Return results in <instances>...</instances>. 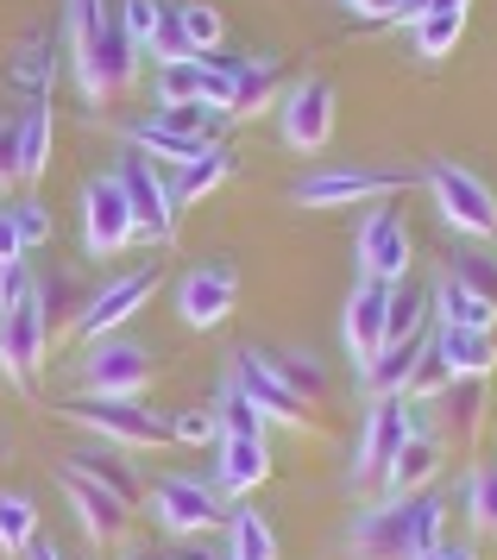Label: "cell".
Returning <instances> with one entry per match:
<instances>
[{
	"instance_id": "obj_44",
	"label": "cell",
	"mask_w": 497,
	"mask_h": 560,
	"mask_svg": "<svg viewBox=\"0 0 497 560\" xmlns=\"http://www.w3.org/2000/svg\"><path fill=\"white\" fill-rule=\"evenodd\" d=\"M7 214H13V228H20L25 253H32V246H45V240H50V214H45V202H38V196H20V202L7 208Z\"/></svg>"
},
{
	"instance_id": "obj_51",
	"label": "cell",
	"mask_w": 497,
	"mask_h": 560,
	"mask_svg": "<svg viewBox=\"0 0 497 560\" xmlns=\"http://www.w3.org/2000/svg\"><path fill=\"white\" fill-rule=\"evenodd\" d=\"M448 7H466V0H409V13H403V26H409V20H423V13H448Z\"/></svg>"
},
{
	"instance_id": "obj_24",
	"label": "cell",
	"mask_w": 497,
	"mask_h": 560,
	"mask_svg": "<svg viewBox=\"0 0 497 560\" xmlns=\"http://www.w3.org/2000/svg\"><path fill=\"white\" fill-rule=\"evenodd\" d=\"M428 308L441 315V328H473V334H492V328H497V303L473 296L466 283H453V278H441V283H435V296H428Z\"/></svg>"
},
{
	"instance_id": "obj_17",
	"label": "cell",
	"mask_w": 497,
	"mask_h": 560,
	"mask_svg": "<svg viewBox=\"0 0 497 560\" xmlns=\"http://www.w3.org/2000/svg\"><path fill=\"white\" fill-rule=\"evenodd\" d=\"M384 315H391V283H352L347 296V353H352V372H366L384 347H391V334H384Z\"/></svg>"
},
{
	"instance_id": "obj_3",
	"label": "cell",
	"mask_w": 497,
	"mask_h": 560,
	"mask_svg": "<svg viewBox=\"0 0 497 560\" xmlns=\"http://www.w3.org/2000/svg\"><path fill=\"white\" fill-rule=\"evenodd\" d=\"M45 353H50V334H45V308H38V283H32V290H20L13 303L0 308V372H7V384L20 397L38 390Z\"/></svg>"
},
{
	"instance_id": "obj_14",
	"label": "cell",
	"mask_w": 497,
	"mask_h": 560,
	"mask_svg": "<svg viewBox=\"0 0 497 560\" xmlns=\"http://www.w3.org/2000/svg\"><path fill=\"white\" fill-rule=\"evenodd\" d=\"M233 384L246 390V404L258 409L265 422H284V429H302V422H309V404H302L297 390H290V384L265 365V353H258V347L233 353Z\"/></svg>"
},
{
	"instance_id": "obj_13",
	"label": "cell",
	"mask_w": 497,
	"mask_h": 560,
	"mask_svg": "<svg viewBox=\"0 0 497 560\" xmlns=\"http://www.w3.org/2000/svg\"><path fill=\"white\" fill-rule=\"evenodd\" d=\"M409 404V397H403ZM441 479V434L423 422V404H409V434H403L397 459L384 466V491L391 498H416V491H428V485Z\"/></svg>"
},
{
	"instance_id": "obj_8",
	"label": "cell",
	"mask_w": 497,
	"mask_h": 560,
	"mask_svg": "<svg viewBox=\"0 0 497 560\" xmlns=\"http://www.w3.org/2000/svg\"><path fill=\"white\" fill-rule=\"evenodd\" d=\"M139 240V221H132V202H126L120 177H89L82 183V246L95 258H114Z\"/></svg>"
},
{
	"instance_id": "obj_50",
	"label": "cell",
	"mask_w": 497,
	"mask_h": 560,
	"mask_svg": "<svg viewBox=\"0 0 497 560\" xmlns=\"http://www.w3.org/2000/svg\"><path fill=\"white\" fill-rule=\"evenodd\" d=\"M25 258V240H20V228H13V214L0 208V265H20Z\"/></svg>"
},
{
	"instance_id": "obj_7",
	"label": "cell",
	"mask_w": 497,
	"mask_h": 560,
	"mask_svg": "<svg viewBox=\"0 0 497 560\" xmlns=\"http://www.w3.org/2000/svg\"><path fill=\"white\" fill-rule=\"evenodd\" d=\"M416 265V240L397 221V208H372L359 221V240H352V271L366 283H403Z\"/></svg>"
},
{
	"instance_id": "obj_2",
	"label": "cell",
	"mask_w": 497,
	"mask_h": 560,
	"mask_svg": "<svg viewBox=\"0 0 497 560\" xmlns=\"http://www.w3.org/2000/svg\"><path fill=\"white\" fill-rule=\"evenodd\" d=\"M70 57H76V77H82V95H89V102H107V95H126V89H132L139 57H146V51L126 38L120 13H107V7H101V20L70 45Z\"/></svg>"
},
{
	"instance_id": "obj_31",
	"label": "cell",
	"mask_w": 497,
	"mask_h": 560,
	"mask_svg": "<svg viewBox=\"0 0 497 560\" xmlns=\"http://www.w3.org/2000/svg\"><path fill=\"white\" fill-rule=\"evenodd\" d=\"M38 308H45V334L50 340H63V334H76V322H82V290H76V278H63V271H57V278H45L38 283Z\"/></svg>"
},
{
	"instance_id": "obj_33",
	"label": "cell",
	"mask_w": 497,
	"mask_h": 560,
	"mask_svg": "<svg viewBox=\"0 0 497 560\" xmlns=\"http://www.w3.org/2000/svg\"><path fill=\"white\" fill-rule=\"evenodd\" d=\"M435 404L448 409V429H460V441H473L485 429V378H453Z\"/></svg>"
},
{
	"instance_id": "obj_47",
	"label": "cell",
	"mask_w": 497,
	"mask_h": 560,
	"mask_svg": "<svg viewBox=\"0 0 497 560\" xmlns=\"http://www.w3.org/2000/svg\"><path fill=\"white\" fill-rule=\"evenodd\" d=\"M20 183V120H0V189Z\"/></svg>"
},
{
	"instance_id": "obj_36",
	"label": "cell",
	"mask_w": 497,
	"mask_h": 560,
	"mask_svg": "<svg viewBox=\"0 0 497 560\" xmlns=\"http://www.w3.org/2000/svg\"><path fill=\"white\" fill-rule=\"evenodd\" d=\"M423 315H428V296H423V290H416L409 278L391 283V315H384V334H391V347L416 340V334H423Z\"/></svg>"
},
{
	"instance_id": "obj_19",
	"label": "cell",
	"mask_w": 497,
	"mask_h": 560,
	"mask_svg": "<svg viewBox=\"0 0 497 560\" xmlns=\"http://www.w3.org/2000/svg\"><path fill=\"white\" fill-rule=\"evenodd\" d=\"M63 491H70V504H76V516H82V529H89L95 548H114V541L126 535L132 510H126L114 491H101L95 479H82V472H70V466H63Z\"/></svg>"
},
{
	"instance_id": "obj_30",
	"label": "cell",
	"mask_w": 497,
	"mask_h": 560,
	"mask_svg": "<svg viewBox=\"0 0 497 560\" xmlns=\"http://www.w3.org/2000/svg\"><path fill=\"white\" fill-rule=\"evenodd\" d=\"M416 359H423V340H403V347H384V353L359 372V384L372 390V397H403V384L416 372Z\"/></svg>"
},
{
	"instance_id": "obj_39",
	"label": "cell",
	"mask_w": 497,
	"mask_h": 560,
	"mask_svg": "<svg viewBox=\"0 0 497 560\" xmlns=\"http://www.w3.org/2000/svg\"><path fill=\"white\" fill-rule=\"evenodd\" d=\"M466 516H473V529L497 535V459H478L473 479H466Z\"/></svg>"
},
{
	"instance_id": "obj_4",
	"label": "cell",
	"mask_w": 497,
	"mask_h": 560,
	"mask_svg": "<svg viewBox=\"0 0 497 560\" xmlns=\"http://www.w3.org/2000/svg\"><path fill=\"white\" fill-rule=\"evenodd\" d=\"M70 416L95 434V441L126 447V454H139V447H164V441H171V422H158L139 397H76Z\"/></svg>"
},
{
	"instance_id": "obj_5",
	"label": "cell",
	"mask_w": 497,
	"mask_h": 560,
	"mask_svg": "<svg viewBox=\"0 0 497 560\" xmlns=\"http://www.w3.org/2000/svg\"><path fill=\"white\" fill-rule=\"evenodd\" d=\"M428 196L441 208V221L460 228L466 240H497V196L466 164H428Z\"/></svg>"
},
{
	"instance_id": "obj_27",
	"label": "cell",
	"mask_w": 497,
	"mask_h": 560,
	"mask_svg": "<svg viewBox=\"0 0 497 560\" xmlns=\"http://www.w3.org/2000/svg\"><path fill=\"white\" fill-rule=\"evenodd\" d=\"M460 38H466V7H448V13H423V20H409V45H416V57H428V63L453 57V51H460Z\"/></svg>"
},
{
	"instance_id": "obj_26",
	"label": "cell",
	"mask_w": 497,
	"mask_h": 560,
	"mask_svg": "<svg viewBox=\"0 0 497 560\" xmlns=\"http://www.w3.org/2000/svg\"><path fill=\"white\" fill-rule=\"evenodd\" d=\"M126 145L139 158H151V164H176V171H183L189 158H201V139H183V132H171L164 120H151V114L126 127Z\"/></svg>"
},
{
	"instance_id": "obj_12",
	"label": "cell",
	"mask_w": 497,
	"mask_h": 560,
	"mask_svg": "<svg viewBox=\"0 0 497 560\" xmlns=\"http://www.w3.org/2000/svg\"><path fill=\"white\" fill-rule=\"evenodd\" d=\"M82 378H89V397H139L151 384V353L132 347V340H120V334H107V340L89 347Z\"/></svg>"
},
{
	"instance_id": "obj_52",
	"label": "cell",
	"mask_w": 497,
	"mask_h": 560,
	"mask_svg": "<svg viewBox=\"0 0 497 560\" xmlns=\"http://www.w3.org/2000/svg\"><path fill=\"white\" fill-rule=\"evenodd\" d=\"M20 560H70V555H63V548H57V541H32V548H25Z\"/></svg>"
},
{
	"instance_id": "obj_10",
	"label": "cell",
	"mask_w": 497,
	"mask_h": 560,
	"mask_svg": "<svg viewBox=\"0 0 497 560\" xmlns=\"http://www.w3.org/2000/svg\"><path fill=\"white\" fill-rule=\"evenodd\" d=\"M233 308H240V265L233 258H208L201 271H189V278L176 283V315L201 334L221 328Z\"/></svg>"
},
{
	"instance_id": "obj_9",
	"label": "cell",
	"mask_w": 497,
	"mask_h": 560,
	"mask_svg": "<svg viewBox=\"0 0 497 560\" xmlns=\"http://www.w3.org/2000/svg\"><path fill=\"white\" fill-rule=\"evenodd\" d=\"M403 171H372V164H347V171H315L302 177L290 196L302 208H359V202H391L403 189Z\"/></svg>"
},
{
	"instance_id": "obj_45",
	"label": "cell",
	"mask_w": 497,
	"mask_h": 560,
	"mask_svg": "<svg viewBox=\"0 0 497 560\" xmlns=\"http://www.w3.org/2000/svg\"><path fill=\"white\" fill-rule=\"evenodd\" d=\"M114 13H120L126 38H132V45L146 51V38H151V32H158V13H164V0H120Z\"/></svg>"
},
{
	"instance_id": "obj_22",
	"label": "cell",
	"mask_w": 497,
	"mask_h": 560,
	"mask_svg": "<svg viewBox=\"0 0 497 560\" xmlns=\"http://www.w3.org/2000/svg\"><path fill=\"white\" fill-rule=\"evenodd\" d=\"M277 77H284V70H277V57L271 51H252L246 70H240V82H233V102H227V114H233V120H252V114L277 107V95H284V89H277Z\"/></svg>"
},
{
	"instance_id": "obj_20",
	"label": "cell",
	"mask_w": 497,
	"mask_h": 560,
	"mask_svg": "<svg viewBox=\"0 0 497 560\" xmlns=\"http://www.w3.org/2000/svg\"><path fill=\"white\" fill-rule=\"evenodd\" d=\"M70 472H82V479H95L101 491H114L126 510L146 498V485H139V472H132V459H126V447H107V441H95V447H82V454H70Z\"/></svg>"
},
{
	"instance_id": "obj_37",
	"label": "cell",
	"mask_w": 497,
	"mask_h": 560,
	"mask_svg": "<svg viewBox=\"0 0 497 560\" xmlns=\"http://www.w3.org/2000/svg\"><path fill=\"white\" fill-rule=\"evenodd\" d=\"M227 560H277V535L258 510H233V548Z\"/></svg>"
},
{
	"instance_id": "obj_43",
	"label": "cell",
	"mask_w": 497,
	"mask_h": 560,
	"mask_svg": "<svg viewBox=\"0 0 497 560\" xmlns=\"http://www.w3.org/2000/svg\"><path fill=\"white\" fill-rule=\"evenodd\" d=\"M448 384H453V378H448V365L435 359V347H423L416 372H409V384H403V397H409V404H435V397H441Z\"/></svg>"
},
{
	"instance_id": "obj_23",
	"label": "cell",
	"mask_w": 497,
	"mask_h": 560,
	"mask_svg": "<svg viewBox=\"0 0 497 560\" xmlns=\"http://www.w3.org/2000/svg\"><path fill=\"white\" fill-rule=\"evenodd\" d=\"M227 177H233V152H227L221 139H215V145H201V158H189V164L176 171L171 202H176V208H189V202H201V196H215Z\"/></svg>"
},
{
	"instance_id": "obj_46",
	"label": "cell",
	"mask_w": 497,
	"mask_h": 560,
	"mask_svg": "<svg viewBox=\"0 0 497 560\" xmlns=\"http://www.w3.org/2000/svg\"><path fill=\"white\" fill-rule=\"evenodd\" d=\"M171 441H183V447H208V441H221V429H215V409H176Z\"/></svg>"
},
{
	"instance_id": "obj_18",
	"label": "cell",
	"mask_w": 497,
	"mask_h": 560,
	"mask_svg": "<svg viewBox=\"0 0 497 560\" xmlns=\"http://www.w3.org/2000/svg\"><path fill=\"white\" fill-rule=\"evenodd\" d=\"M151 510H158V523H164L171 535H196V529H208V523L221 516V498H215L201 479L171 472V479L151 485Z\"/></svg>"
},
{
	"instance_id": "obj_15",
	"label": "cell",
	"mask_w": 497,
	"mask_h": 560,
	"mask_svg": "<svg viewBox=\"0 0 497 560\" xmlns=\"http://www.w3.org/2000/svg\"><path fill=\"white\" fill-rule=\"evenodd\" d=\"M403 434H409V404H403V397H372V409H366V429H359V459H352V479H359V485L384 479V466L397 459Z\"/></svg>"
},
{
	"instance_id": "obj_6",
	"label": "cell",
	"mask_w": 497,
	"mask_h": 560,
	"mask_svg": "<svg viewBox=\"0 0 497 560\" xmlns=\"http://www.w3.org/2000/svg\"><path fill=\"white\" fill-rule=\"evenodd\" d=\"M271 114H277V127H284V145L322 152L327 139H334V120H340V95H334L327 77H302V82H290V89L277 95Z\"/></svg>"
},
{
	"instance_id": "obj_25",
	"label": "cell",
	"mask_w": 497,
	"mask_h": 560,
	"mask_svg": "<svg viewBox=\"0 0 497 560\" xmlns=\"http://www.w3.org/2000/svg\"><path fill=\"white\" fill-rule=\"evenodd\" d=\"M271 479V447L265 441H221V491L246 498Z\"/></svg>"
},
{
	"instance_id": "obj_34",
	"label": "cell",
	"mask_w": 497,
	"mask_h": 560,
	"mask_svg": "<svg viewBox=\"0 0 497 560\" xmlns=\"http://www.w3.org/2000/svg\"><path fill=\"white\" fill-rule=\"evenodd\" d=\"M32 541H38V510H32V498H20V491H0V555L20 560Z\"/></svg>"
},
{
	"instance_id": "obj_41",
	"label": "cell",
	"mask_w": 497,
	"mask_h": 560,
	"mask_svg": "<svg viewBox=\"0 0 497 560\" xmlns=\"http://www.w3.org/2000/svg\"><path fill=\"white\" fill-rule=\"evenodd\" d=\"M176 20H183V32H189V45H196V57L221 51V38H227V26H221V7H208V0H183V7H176Z\"/></svg>"
},
{
	"instance_id": "obj_54",
	"label": "cell",
	"mask_w": 497,
	"mask_h": 560,
	"mask_svg": "<svg viewBox=\"0 0 497 560\" xmlns=\"http://www.w3.org/2000/svg\"><path fill=\"white\" fill-rule=\"evenodd\" d=\"M176 560H196V555H176Z\"/></svg>"
},
{
	"instance_id": "obj_35",
	"label": "cell",
	"mask_w": 497,
	"mask_h": 560,
	"mask_svg": "<svg viewBox=\"0 0 497 560\" xmlns=\"http://www.w3.org/2000/svg\"><path fill=\"white\" fill-rule=\"evenodd\" d=\"M265 365L297 390L302 404H322V397H327V372H322V359H315V353H265Z\"/></svg>"
},
{
	"instance_id": "obj_38",
	"label": "cell",
	"mask_w": 497,
	"mask_h": 560,
	"mask_svg": "<svg viewBox=\"0 0 497 560\" xmlns=\"http://www.w3.org/2000/svg\"><path fill=\"white\" fill-rule=\"evenodd\" d=\"M448 278L466 283L473 296H485V303H497V258L478 253V246H460V253L448 258Z\"/></svg>"
},
{
	"instance_id": "obj_53",
	"label": "cell",
	"mask_w": 497,
	"mask_h": 560,
	"mask_svg": "<svg viewBox=\"0 0 497 560\" xmlns=\"http://www.w3.org/2000/svg\"><path fill=\"white\" fill-rule=\"evenodd\" d=\"M340 7H359V0H340Z\"/></svg>"
},
{
	"instance_id": "obj_1",
	"label": "cell",
	"mask_w": 497,
	"mask_h": 560,
	"mask_svg": "<svg viewBox=\"0 0 497 560\" xmlns=\"http://www.w3.org/2000/svg\"><path fill=\"white\" fill-rule=\"evenodd\" d=\"M441 523H448V504L435 498V485L416 491V498H384V504L359 510L347 548L352 560H416L428 541H441Z\"/></svg>"
},
{
	"instance_id": "obj_49",
	"label": "cell",
	"mask_w": 497,
	"mask_h": 560,
	"mask_svg": "<svg viewBox=\"0 0 497 560\" xmlns=\"http://www.w3.org/2000/svg\"><path fill=\"white\" fill-rule=\"evenodd\" d=\"M416 560H478V548H473V541H453V535H441V541H428Z\"/></svg>"
},
{
	"instance_id": "obj_29",
	"label": "cell",
	"mask_w": 497,
	"mask_h": 560,
	"mask_svg": "<svg viewBox=\"0 0 497 560\" xmlns=\"http://www.w3.org/2000/svg\"><path fill=\"white\" fill-rule=\"evenodd\" d=\"M50 145H57V132H50V107L32 102L20 114V183H38L50 171Z\"/></svg>"
},
{
	"instance_id": "obj_32",
	"label": "cell",
	"mask_w": 497,
	"mask_h": 560,
	"mask_svg": "<svg viewBox=\"0 0 497 560\" xmlns=\"http://www.w3.org/2000/svg\"><path fill=\"white\" fill-rule=\"evenodd\" d=\"M215 429H221V441H265V416L246 404V390L227 378L221 397H215Z\"/></svg>"
},
{
	"instance_id": "obj_11",
	"label": "cell",
	"mask_w": 497,
	"mask_h": 560,
	"mask_svg": "<svg viewBox=\"0 0 497 560\" xmlns=\"http://www.w3.org/2000/svg\"><path fill=\"white\" fill-rule=\"evenodd\" d=\"M120 189H126V202H132V221H139V240H151V246H164L176 233V202H171V183L158 177V164L139 152H126L120 158Z\"/></svg>"
},
{
	"instance_id": "obj_28",
	"label": "cell",
	"mask_w": 497,
	"mask_h": 560,
	"mask_svg": "<svg viewBox=\"0 0 497 560\" xmlns=\"http://www.w3.org/2000/svg\"><path fill=\"white\" fill-rule=\"evenodd\" d=\"M50 70H57V57H50V38H45V32H32L20 51L7 57V82H13L20 95H32V102H45Z\"/></svg>"
},
{
	"instance_id": "obj_48",
	"label": "cell",
	"mask_w": 497,
	"mask_h": 560,
	"mask_svg": "<svg viewBox=\"0 0 497 560\" xmlns=\"http://www.w3.org/2000/svg\"><path fill=\"white\" fill-rule=\"evenodd\" d=\"M352 20H366V26H378V20H403L409 13V0H359V7H347Z\"/></svg>"
},
{
	"instance_id": "obj_42",
	"label": "cell",
	"mask_w": 497,
	"mask_h": 560,
	"mask_svg": "<svg viewBox=\"0 0 497 560\" xmlns=\"http://www.w3.org/2000/svg\"><path fill=\"white\" fill-rule=\"evenodd\" d=\"M183 102H201V57L158 70V107H183Z\"/></svg>"
},
{
	"instance_id": "obj_16",
	"label": "cell",
	"mask_w": 497,
	"mask_h": 560,
	"mask_svg": "<svg viewBox=\"0 0 497 560\" xmlns=\"http://www.w3.org/2000/svg\"><path fill=\"white\" fill-rule=\"evenodd\" d=\"M151 283H158V271H151V265H139V271L114 278L107 290H95V296H89V308H82V322H76V334H82V340H107V334H120L126 322L146 308Z\"/></svg>"
},
{
	"instance_id": "obj_21",
	"label": "cell",
	"mask_w": 497,
	"mask_h": 560,
	"mask_svg": "<svg viewBox=\"0 0 497 560\" xmlns=\"http://www.w3.org/2000/svg\"><path fill=\"white\" fill-rule=\"evenodd\" d=\"M428 347L448 365V378H492V365H497V340L473 328H441Z\"/></svg>"
},
{
	"instance_id": "obj_40",
	"label": "cell",
	"mask_w": 497,
	"mask_h": 560,
	"mask_svg": "<svg viewBox=\"0 0 497 560\" xmlns=\"http://www.w3.org/2000/svg\"><path fill=\"white\" fill-rule=\"evenodd\" d=\"M146 57L164 70V63H189L196 57V45H189V32H183V20H176V7H164L158 13V32L146 38Z\"/></svg>"
}]
</instances>
